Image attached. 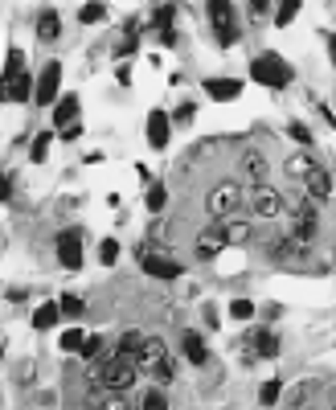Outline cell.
Instances as JSON below:
<instances>
[{"instance_id":"obj_1","label":"cell","mask_w":336,"mask_h":410,"mask_svg":"<svg viewBox=\"0 0 336 410\" xmlns=\"http://www.w3.org/2000/svg\"><path fill=\"white\" fill-rule=\"evenodd\" d=\"M82 378H86V386L90 390H107V394H123V390H131L144 374H140V366H131V361H119L115 353H107V357H99L94 366H86L82 370Z\"/></svg>"},{"instance_id":"obj_2","label":"cell","mask_w":336,"mask_h":410,"mask_svg":"<svg viewBox=\"0 0 336 410\" xmlns=\"http://www.w3.org/2000/svg\"><path fill=\"white\" fill-rule=\"evenodd\" d=\"M287 177H292L296 185H304L308 201H316V205L333 197V177H328V168L316 164L312 156H292V160H287Z\"/></svg>"},{"instance_id":"obj_3","label":"cell","mask_w":336,"mask_h":410,"mask_svg":"<svg viewBox=\"0 0 336 410\" xmlns=\"http://www.w3.org/2000/svg\"><path fill=\"white\" fill-rule=\"evenodd\" d=\"M0 99L4 103H29L33 99V78L25 70V53L21 49H8V70L0 78Z\"/></svg>"},{"instance_id":"obj_4","label":"cell","mask_w":336,"mask_h":410,"mask_svg":"<svg viewBox=\"0 0 336 410\" xmlns=\"http://www.w3.org/2000/svg\"><path fill=\"white\" fill-rule=\"evenodd\" d=\"M140 374H148L156 386H168V382L177 378V361L168 357V349H164V341H160V337H148V341H144V353H140Z\"/></svg>"},{"instance_id":"obj_5","label":"cell","mask_w":336,"mask_h":410,"mask_svg":"<svg viewBox=\"0 0 336 410\" xmlns=\"http://www.w3.org/2000/svg\"><path fill=\"white\" fill-rule=\"evenodd\" d=\"M250 78L259 82V86H271V90H283V86H292V78H296V70L279 57V53H259L255 62H250Z\"/></svg>"},{"instance_id":"obj_6","label":"cell","mask_w":336,"mask_h":410,"mask_svg":"<svg viewBox=\"0 0 336 410\" xmlns=\"http://www.w3.org/2000/svg\"><path fill=\"white\" fill-rule=\"evenodd\" d=\"M238 205H242V189H238V181H222V185H214L209 197H205V214H209L218 226L230 222V218H238Z\"/></svg>"},{"instance_id":"obj_7","label":"cell","mask_w":336,"mask_h":410,"mask_svg":"<svg viewBox=\"0 0 336 410\" xmlns=\"http://www.w3.org/2000/svg\"><path fill=\"white\" fill-rule=\"evenodd\" d=\"M205 12H209V25H214V33H218V45L230 49V45L238 41V16H234V4L214 0V4H205Z\"/></svg>"},{"instance_id":"obj_8","label":"cell","mask_w":336,"mask_h":410,"mask_svg":"<svg viewBox=\"0 0 336 410\" xmlns=\"http://www.w3.org/2000/svg\"><path fill=\"white\" fill-rule=\"evenodd\" d=\"M292 222H296V230H292V238L296 242H304V246H312L316 242V230H320V205L316 201H296L292 205Z\"/></svg>"},{"instance_id":"obj_9","label":"cell","mask_w":336,"mask_h":410,"mask_svg":"<svg viewBox=\"0 0 336 410\" xmlns=\"http://www.w3.org/2000/svg\"><path fill=\"white\" fill-rule=\"evenodd\" d=\"M135 259H140V267H144L152 279H177V275L185 271L177 259H168V255H156V251H152V242H140V246H135Z\"/></svg>"},{"instance_id":"obj_10","label":"cell","mask_w":336,"mask_h":410,"mask_svg":"<svg viewBox=\"0 0 336 410\" xmlns=\"http://www.w3.org/2000/svg\"><path fill=\"white\" fill-rule=\"evenodd\" d=\"M246 205H250V214L263 218V222H275V218L283 214V197H279V189H271V185L250 189V193H246Z\"/></svg>"},{"instance_id":"obj_11","label":"cell","mask_w":336,"mask_h":410,"mask_svg":"<svg viewBox=\"0 0 336 410\" xmlns=\"http://www.w3.org/2000/svg\"><path fill=\"white\" fill-rule=\"evenodd\" d=\"M57 82H62V62H45L41 74H37V86H33L37 107H49V103L57 99Z\"/></svg>"},{"instance_id":"obj_12","label":"cell","mask_w":336,"mask_h":410,"mask_svg":"<svg viewBox=\"0 0 336 410\" xmlns=\"http://www.w3.org/2000/svg\"><path fill=\"white\" fill-rule=\"evenodd\" d=\"M304 255H308V246L296 242L292 234H275V238L267 242V259H275V263H300Z\"/></svg>"},{"instance_id":"obj_13","label":"cell","mask_w":336,"mask_h":410,"mask_svg":"<svg viewBox=\"0 0 336 410\" xmlns=\"http://www.w3.org/2000/svg\"><path fill=\"white\" fill-rule=\"evenodd\" d=\"M57 263L66 271H82V234H74V230L57 234Z\"/></svg>"},{"instance_id":"obj_14","label":"cell","mask_w":336,"mask_h":410,"mask_svg":"<svg viewBox=\"0 0 336 410\" xmlns=\"http://www.w3.org/2000/svg\"><path fill=\"white\" fill-rule=\"evenodd\" d=\"M168 136H172V119H168V111H148V144L156 148V152H164L168 148Z\"/></svg>"},{"instance_id":"obj_15","label":"cell","mask_w":336,"mask_h":410,"mask_svg":"<svg viewBox=\"0 0 336 410\" xmlns=\"http://www.w3.org/2000/svg\"><path fill=\"white\" fill-rule=\"evenodd\" d=\"M238 172L246 177V185H250V189H263L271 168H267V156H263V152H242V164H238Z\"/></svg>"},{"instance_id":"obj_16","label":"cell","mask_w":336,"mask_h":410,"mask_svg":"<svg viewBox=\"0 0 336 410\" xmlns=\"http://www.w3.org/2000/svg\"><path fill=\"white\" fill-rule=\"evenodd\" d=\"M324 394V382H316V378H308V382H300L296 390H292V398H287V410H316L320 398Z\"/></svg>"},{"instance_id":"obj_17","label":"cell","mask_w":336,"mask_h":410,"mask_svg":"<svg viewBox=\"0 0 336 410\" xmlns=\"http://www.w3.org/2000/svg\"><path fill=\"white\" fill-rule=\"evenodd\" d=\"M144 341H148V333H140V329H127V333L119 337V345H115V357H119V361H131V366H140Z\"/></svg>"},{"instance_id":"obj_18","label":"cell","mask_w":336,"mask_h":410,"mask_svg":"<svg viewBox=\"0 0 336 410\" xmlns=\"http://www.w3.org/2000/svg\"><path fill=\"white\" fill-rule=\"evenodd\" d=\"M205 94L214 103H234L242 94V82L238 78H205Z\"/></svg>"},{"instance_id":"obj_19","label":"cell","mask_w":336,"mask_h":410,"mask_svg":"<svg viewBox=\"0 0 336 410\" xmlns=\"http://www.w3.org/2000/svg\"><path fill=\"white\" fill-rule=\"evenodd\" d=\"M218 230H222V242H226V246H246V242L255 238V230H250L246 218H230V222H222Z\"/></svg>"},{"instance_id":"obj_20","label":"cell","mask_w":336,"mask_h":410,"mask_svg":"<svg viewBox=\"0 0 336 410\" xmlns=\"http://www.w3.org/2000/svg\"><path fill=\"white\" fill-rule=\"evenodd\" d=\"M57 33H62V16H57V8H41L37 12V41H57Z\"/></svg>"},{"instance_id":"obj_21","label":"cell","mask_w":336,"mask_h":410,"mask_svg":"<svg viewBox=\"0 0 336 410\" xmlns=\"http://www.w3.org/2000/svg\"><path fill=\"white\" fill-rule=\"evenodd\" d=\"M86 410H135L123 394H107V390H90L86 394Z\"/></svg>"},{"instance_id":"obj_22","label":"cell","mask_w":336,"mask_h":410,"mask_svg":"<svg viewBox=\"0 0 336 410\" xmlns=\"http://www.w3.org/2000/svg\"><path fill=\"white\" fill-rule=\"evenodd\" d=\"M181 345H185V357H189L197 370L209 361V349H205V337H201V333H181Z\"/></svg>"},{"instance_id":"obj_23","label":"cell","mask_w":336,"mask_h":410,"mask_svg":"<svg viewBox=\"0 0 336 410\" xmlns=\"http://www.w3.org/2000/svg\"><path fill=\"white\" fill-rule=\"evenodd\" d=\"M53 123L66 131V127H74L78 123V94H66L57 107H53Z\"/></svg>"},{"instance_id":"obj_24","label":"cell","mask_w":336,"mask_h":410,"mask_svg":"<svg viewBox=\"0 0 336 410\" xmlns=\"http://www.w3.org/2000/svg\"><path fill=\"white\" fill-rule=\"evenodd\" d=\"M226 251V242H222V230L214 226L209 234H201V242H197V259H218Z\"/></svg>"},{"instance_id":"obj_25","label":"cell","mask_w":336,"mask_h":410,"mask_svg":"<svg viewBox=\"0 0 336 410\" xmlns=\"http://www.w3.org/2000/svg\"><path fill=\"white\" fill-rule=\"evenodd\" d=\"M135 410H168V394H164L160 386H152V390H144V394H140Z\"/></svg>"},{"instance_id":"obj_26","label":"cell","mask_w":336,"mask_h":410,"mask_svg":"<svg viewBox=\"0 0 336 410\" xmlns=\"http://www.w3.org/2000/svg\"><path fill=\"white\" fill-rule=\"evenodd\" d=\"M62 320V312H57V304H41L37 312H33V329H53Z\"/></svg>"},{"instance_id":"obj_27","label":"cell","mask_w":336,"mask_h":410,"mask_svg":"<svg viewBox=\"0 0 336 410\" xmlns=\"http://www.w3.org/2000/svg\"><path fill=\"white\" fill-rule=\"evenodd\" d=\"M99 357H107V345H103V337H90V333H86V341H82V361L94 366Z\"/></svg>"},{"instance_id":"obj_28","label":"cell","mask_w":336,"mask_h":410,"mask_svg":"<svg viewBox=\"0 0 336 410\" xmlns=\"http://www.w3.org/2000/svg\"><path fill=\"white\" fill-rule=\"evenodd\" d=\"M172 21H177V4H156L152 8V25L164 33V29H172Z\"/></svg>"},{"instance_id":"obj_29","label":"cell","mask_w":336,"mask_h":410,"mask_svg":"<svg viewBox=\"0 0 336 410\" xmlns=\"http://www.w3.org/2000/svg\"><path fill=\"white\" fill-rule=\"evenodd\" d=\"M78 21H82V25H99V21H107V4H99V0H90V4H82V12H78Z\"/></svg>"},{"instance_id":"obj_30","label":"cell","mask_w":336,"mask_h":410,"mask_svg":"<svg viewBox=\"0 0 336 410\" xmlns=\"http://www.w3.org/2000/svg\"><path fill=\"white\" fill-rule=\"evenodd\" d=\"M300 16V0H283V4H275V25L283 29V25H292Z\"/></svg>"},{"instance_id":"obj_31","label":"cell","mask_w":336,"mask_h":410,"mask_svg":"<svg viewBox=\"0 0 336 410\" xmlns=\"http://www.w3.org/2000/svg\"><path fill=\"white\" fill-rule=\"evenodd\" d=\"M57 312H62L66 320H78V316L86 312V304H82L78 296H62V300H57Z\"/></svg>"},{"instance_id":"obj_32","label":"cell","mask_w":336,"mask_h":410,"mask_svg":"<svg viewBox=\"0 0 336 410\" xmlns=\"http://www.w3.org/2000/svg\"><path fill=\"white\" fill-rule=\"evenodd\" d=\"M164 205H168V185H152V189H148V209H152V214H164Z\"/></svg>"},{"instance_id":"obj_33","label":"cell","mask_w":336,"mask_h":410,"mask_svg":"<svg viewBox=\"0 0 336 410\" xmlns=\"http://www.w3.org/2000/svg\"><path fill=\"white\" fill-rule=\"evenodd\" d=\"M279 394H283V386H279L275 378L259 386V402H263V407H279Z\"/></svg>"},{"instance_id":"obj_34","label":"cell","mask_w":336,"mask_h":410,"mask_svg":"<svg viewBox=\"0 0 336 410\" xmlns=\"http://www.w3.org/2000/svg\"><path fill=\"white\" fill-rule=\"evenodd\" d=\"M287 136H292L300 148H308V144H312V127H308V123H300V119H292V123H287Z\"/></svg>"},{"instance_id":"obj_35","label":"cell","mask_w":336,"mask_h":410,"mask_svg":"<svg viewBox=\"0 0 336 410\" xmlns=\"http://www.w3.org/2000/svg\"><path fill=\"white\" fill-rule=\"evenodd\" d=\"M115 259H119V242H115V238H103V242H99V263H103V267H115Z\"/></svg>"},{"instance_id":"obj_36","label":"cell","mask_w":336,"mask_h":410,"mask_svg":"<svg viewBox=\"0 0 336 410\" xmlns=\"http://www.w3.org/2000/svg\"><path fill=\"white\" fill-rule=\"evenodd\" d=\"M82 341H86V333H82V329H70L57 345H62V353H82Z\"/></svg>"},{"instance_id":"obj_37","label":"cell","mask_w":336,"mask_h":410,"mask_svg":"<svg viewBox=\"0 0 336 410\" xmlns=\"http://www.w3.org/2000/svg\"><path fill=\"white\" fill-rule=\"evenodd\" d=\"M49 140H53V136H49V131H41V136H37V140H33V148H29V156H33V160H37V164H41V160H45V152H49Z\"/></svg>"},{"instance_id":"obj_38","label":"cell","mask_w":336,"mask_h":410,"mask_svg":"<svg viewBox=\"0 0 336 410\" xmlns=\"http://www.w3.org/2000/svg\"><path fill=\"white\" fill-rule=\"evenodd\" d=\"M230 316H234V320H250V316H255V304H250V300H234V304H230Z\"/></svg>"},{"instance_id":"obj_39","label":"cell","mask_w":336,"mask_h":410,"mask_svg":"<svg viewBox=\"0 0 336 410\" xmlns=\"http://www.w3.org/2000/svg\"><path fill=\"white\" fill-rule=\"evenodd\" d=\"M189 119H193V103H181L177 107V123H189Z\"/></svg>"},{"instance_id":"obj_40","label":"cell","mask_w":336,"mask_h":410,"mask_svg":"<svg viewBox=\"0 0 336 410\" xmlns=\"http://www.w3.org/2000/svg\"><path fill=\"white\" fill-rule=\"evenodd\" d=\"M246 8H250V12H255V16H263V12H267V8H275V4H267V0H250V4H246Z\"/></svg>"},{"instance_id":"obj_41","label":"cell","mask_w":336,"mask_h":410,"mask_svg":"<svg viewBox=\"0 0 336 410\" xmlns=\"http://www.w3.org/2000/svg\"><path fill=\"white\" fill-rule=\"evenodd\" d=\"M131 49H135V41H131V37H127V41H119V45H115V53H119V57H127V53H131Z\"/></svg>"},{"instance_id":"obj_42","label":"cell","mask_w":336,"mask_h":410,"mask_svg":"<svg viewBox=\"0 0 336 410\" xmlns=\"http://www.w3.org/2000/svg\"><path fill=\"white\" fill-rule=\"evenodd\" d=\"M115 78H119V82L127 86V82H131V66H119V70H115Z\"/></svg>"},{"instance_id":"obj_43","label":"cell","mask_w":336,"mask_h":410,"mask_svg":"<svg viewBox=\"0 0 336 410\" xmlns=\"http://www.w3.org/2000/svg\"><path fill=\"white\" fill-rule=\"evenodd\" d=\"M4 201H8V177L0 172V205H4Z\"/></svg>"},{"instance_id":"obj_44","label":"cell","mask_w":336,"mask_h":410,"mask_svg":"<svg viewBox=\"0 0 336 410\" xmlns=\"http://www.w3.org/2000/svg\"><path fill=\"white\" fill-rule=\"evenodd\" d=\"M328 57L336 62V37H328Z\"/></svg>"},{"instance_id":"obj_45","label":"cell","mask_w":336,"mask_h":410,"mask_svg":"<svg viewBox=\"0 0 336 410\" xmlns=\"http://www.w3.org/2000/svg\"><path fill=\"white\" fill-rule=\"evenodd\" d=\"M0 357H4V345H0Z\"/></svg>"}]
</instances>
